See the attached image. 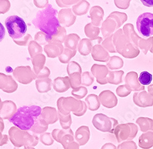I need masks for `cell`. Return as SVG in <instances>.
Segmentation results:
<instances>
[{
	"label": "cell",
	"instance_id": "1",
	"mask_svg": "<svg viewBox=\"0 0 153 149\" xmlns=\"http://www.w3.org/2000/svg\"><path fill=\"white\" fill-rule=\"evenodd\" d=\"M58 14V10L49 4L45 9L38 11L32 20L34 27L47 35L48 43L58 33V28L61 26Z\"/></svg>",
	"mask_w": 153,
	"mask_h": 149
},
{
	"label": "cell",
	"instance_id": "2",
	"mask_svg": "<svg viewBox=\"0 0 153 149\" xmlns=\"http://www.w3.org/2000/svg\"><path fill=\"white\" fill-rule=\"evenodd\" d=\"M41 112L42 108L40 106H23L18 109L17 113L9 120L15 127L24 131H28L41 116Z\"/></svg>",
	"mask_w": 153,
	"mask_h": 149
},
{
	"label": "cell",
	"instance_id": "3",
	"mask_svg": "<svg viewBox=\"0 0 153 149\" xmlns=\"http://www.w3.org/2000/svg\"><path fill=\"white\" fill-rule=\"evenodd\" d=\"M58 111L63 115H69L72 113L76 116H83L88 109L85 102L72 97H61L57 100Z\"/></svg>",
	"mask_w": 153,
	"mask_h": 149
},
{
	"label": "cell",
	"instance_id": "4",
	"mask_svg": "<svg viewBox=\"0 0 153 149\" xmlns=\"http://www.w3.org/2000/svg\"><path fill=\"white\" fill-rule=\"evenodd\" d=\"M9 137L11 143L16 147H35L39 143V138L31 134L28 131L22 130L17 127H12L9 130Z\"/></svg>",
	"mask_w": 153,
	"mask_h": 149
},
{
	"label": "cell",
	"instance_id": "5",
	"mask_svg": "<svg viewBox=\"0 0 153 149\" xmlns=\"http://www.w3.org/2000/svg\"><path fill=\"white\" fill-rule=\"evenodd\" d=\"M5 25L8 34L11 38L15 40H20L26 35L27 26L24 20L17 16L11 15L5 20Z\"/></svg>",
	"mask_w": 153,
	"mask_h": 149
},
{
	"label": "cell",
	"instance_id": "6",
	"mask_svg": "<svg viewBox=\"0 0 153 149\" xmlns=\"http://www.w3.org/2000/svg\"><path fill=\"white\" fill-rule=\"evenodd\" d=\"M92 123L97 130L104 133H113L117 127L118 121L105 114L99 113L93 117Z\"/></svg>",
	"mask_w": 153,
	"mask_h": 149
},
{
	"label": "cell",
	"instance_id": "7",
	"mask_svg": "<svg viewBox=\"0 0 153 149\" xmlns=\"http://www.w3.org/2000/svg\"><path fill=\"white\" fill-rule=\"evenodd\" d=\"M137 28L143 37H148L153 35V14L145 12L137 19Z\"/></svg>",
	"mask_w": 153,
	"mask_h": 149
},
{
	"label": "cell",
	"instance_id": "8",
	"mask_svg": "<svg viewBox=\"0 0 153 149\" xmlns=\"http://www.w3.org/2000/svg\"><path fill=\"white\" fill-rule=\"evenodd\" d=\"M14 78L20 83L28 84L37 80V75L30 66H19L12 72Z\"/></svg>",
	"mask_w": 153,
	"mask_h": 149
},
{
	"label": "cell",
	"instance_id": "9",
	"mask_svg": "<svg viewBox=\"0 0 153 149\" xmlns=\"http://www.w3.org/2000/svg\"><path fill=\"white\" fill-rule=\"evenodd\" d=\"M58 19L61 27H70L75 23L76 16L74 14L72 9L65 8L58 12Z\"/></svg>",
	"mask_w": 153,
	"mask_h": 149
},
{
	"label": "cell",
	"instance_id": "10",
	"mask_svg": "<svg viewBox=\"0 0 153 149\" xmlns=\"http://www.w3.org/2000/svg\"><path fill=\"white\" fill-rule=\"evenodd\" d=\"M18 84L11 75L0 73V89L7 94L16 92L18 89Z\"/></svg>",
	"mask_w": 153,
	"mask_h": 149
},
{
	"label": "cell",
	"instance_id": "11",
	"mask_svg": "<svg viewBox=\"0 0 153 149\" xmlns=\"http://www.w3.org/2000/svg\"><path fill=\"white\" fill-rule=\"evenodd\" d=\"M91 71L99 84L104 85L108 84L107 77L110 70L107 66L94 64L91 67Z\"/></svg>",
	"mask_w": 153,
	"mask_h": 149
},
{
	"label": "cell",
	"instance_id": "12",
	"mask_svg": "<svg viewBox=\"0 0 153 149\" xmlns=\"http://www.w3.org/2000/svg\"><path fill=\"white\" fill-rule=\"evenodd\" d=\"M39 117L48 125L56 123L59 119L58 111L55 108L51 106L43 108Z\"/></svg>",
	"mask_w": 153,
	"mask_h": 149
},
{
	"label": "cell",
	"instance_id": "13",
	"mask_svg": "<svg viewBox=\"0 0 153 149\" xmlns=\"http://www.w3.org/2000/svg\"><path fill=\"white\" fill-rule=\"evenodd\" d=\"M100 104L106 108L111 109L117 105V98L113 92L110 90H105L99 95Z\"/></svg>",
	"mask_w": 153,
	"mask_h": 149
},
{
	"label": "cell",
	"instance_id": "14",
	"mask_svg": "<svg viewBox=\"0 0 153 149\" xmlns=\"http://www.w3.org/2000/svg\"><path fill=\"white\" fill-rule=\"evenodd\" d=\"M17 108L16 103L10 100H6L1 103L0 116L3 119H8L14 116L17 113Z\"/></svg>",
	"mask_w": 153,
	"mask_h": 149
},
{
	"label": "cell",
	"instance_id": "15",
	"mask_svg": "<svg viewBox=\"0 0 153 149\" xmlns=\"http://www.w3.org/2000/svg\"><path fill=\"white\" fill-rule=\"evenodd\" d=\"M64 46L61 43L53 42H50L44 47V51L50 58L59 57L64 51Z\"/></svg>",
	"mask_w": 153,
	"mask_h": 149
},
{
	"label": "cell",
	"instance_id": "16",
	"mask_svg": "<svg viewBox=\"0 0 153 149\" xmlns=\"http://www.w3.org/2000/svg\"><path fill=\"white\" fill-rule=\"evenodd\" d=\"M91 56L94 60L103 62V63H105V62L107 63L111 58L108 52L100 44H97L93 46Z\"/></svg>",
	"mask_w": 153,
	"mask_h": 149
},
{
	"label": "cell",
	"instance_id": "17",
	"mask_svg": "<svg viewBox=\"0 0 153 149\" xmlns=\"http://www.w3.org/2000/svg\"><path fill=\"white\" fill-rule=\"evenodd\" d=\"M90 130L88 126L83 125L76 130L74 138L80 146L85 145L90 139Z\"/></svg>",
	"mask_w": 153,
	"mask_h": 149
},
{
	"label": "cell",
	"instance_id": "18",
	"mask_svg": "<svg viewBox=\"0 0 153 149\" xmlns=\"http://www.w3.org/2000/svg\"><path fill=\"white\" fill-rule=\"evenodd\" d=\"M90 15L91 20V23L96 27L101 25L104 16V11L99 6H93L90 10Z\"/></svg>",
	"mask_w": 153,
	"mask_h": 149
},
{
	"label": "cell",
	"instance_id": "19",
	"mask_svg": "<svg viewBox=\"0 0 153 149\" xmlns=\"http://www.w3.org/2000/svg\"><path fill=\"white\" fill-rule=\"evenodd\" d=\"M53 87L54 90L58 93H63L68 91L71 88L69 76L56 78L53 82Z\"/></svg>",
	"mask_w": 153,
	"mask_h": 149
},
{
	"label": "cell",
	"instance_id": "20",
	"mask_svg": "<svg viewBox=\"0 0 153 149\" xmlns=\"http://www.w3.org/2000/svg\"><path fill=\"white\" fill-rule=\"evenodd\" d=\"M84 31L86 35L91 41H97L99 44L103 42L102 38L99 36L100 32V29L99 27H96L93 26L91 23H89L85 25Z\"/></svg>",
	"mask_w": 153,
	"mask_h": 149
},
{
	"label": "cell",
	"instance_id": "21",
	"mask_svg": "<svg viewBox=\"0 0 153 149\" xmlns=\"http://www.w3.org/2000/svg\"><path fill=\"white\" fill-rule=\"evenodd\" d=\"M118 27L116 26V23L113 19L107 18L102 23V27L100 28V31L103 37L105 39L108 37L113 35V32L115 31L116 28Z\"/></svg>",
	"mask_w": 153,
	"mask_h": 149
},
{
	"label": "cell",
	"instance_id": "22",
	"mask_svg": "<svg viewBox=\"0 0 153 149\" xmlns=\"http://www.w3.org/2000/svg\"><path fill=\"white\" fill-rule=\"evenodd\" d=\"M80 41V37L78 34L71 33L67 35L64 45H65V48H68L71 50L76 51Z\"/></svg>",
	"mask_w": 153,
	"mask_h": 149
},
{
	"label": "cell",
	"instance_id": "23",
	"mask_svg": "<svg viewBox=\"0 0 153 149\" xmlns=\"http://www.w3.org/2000/svg\"><path fill=\"white\" fill-rule=\"evenodd\" d=\"M90 4L87 1H79L77 3L72 6V10L74 14L76 16H82L88 13L90 10Z\"/></svg>",
	"mask_w": 153,
	"mask_h": 149
},
{
	"label": "cell",
	"instance_id": "24",
	"mask_svg": "<svg viewBox=\"0 0 153 149\" xmlns=\"http://www.w3.org/2000/svg\"><path fill=\"white\" fill-rule=\"evenodd\" d=\"M46 62V57L44 55L39 54L31 59V63L33 66V70L37 75L44 68Z\"/></svg>",
	"mask_w": 153,
	"mask_h": 149
},
{
	"label": "cell",
	"instance_id": "25",
	"mask_svg": "<svg viewBox=\"0 0 153 149\" xmlns=\"http://www.w3.org/2000/svg\"><path fill=\"white\" fill-rule=\"evenodd\" d=\"M35 83L36 89L39 93H45L50 91L52 89V85L53 84L52 79L49 78L37 79Z\"/></svg>",
	"mask_w": 153,
	"mask_h": 149
},
{
	"label": "cell",
	"instance_id": "26",
	"mask_svg": "<svg viewBox=\"0 0 153 149\" xmlns=\"http://www.w3.org/2000/svg\"><path fill=\"white\" fill-rule=\"evenodd\" d=\"M93 46L92 41L87 38L82 39L78 45V50L82 56H88L91 53Z\"/></svg>",
	"mask_w": 153,
	"mask_h": 149
},
{
	"label": "cell",
	"instance_id": "27",
	"mask_svg": "<svg viewBox=\"0 0 153 149\" xmlns=\"http://www.w3.org/2000/svg\"><path fill=\"white\" fill-rule=\"evenodd\" d=\"M85 102L88 106V109L91 111L98 110L100 106L99 96L94 94L88 95L85 98Z\"/></svg>",
	"mask_w": 153,
	"mask_h": 149
},
{
	"label": "cell",
	"instance_id": "28",
	"mask_svg": "<svg viewBox=\"0 0 153 149\" xmlns=\"http://www.w3.org/2000/svg\"><path fill=\"white\" fill-rule=\"evenodd\" d=\"M48 128V125L45 123L39 117L36 121L34 125L31 128L30 131L34 133V134H42L46 132Z\"/></svg>",
	"mask_w": 153,
	"mask_h": 149
},
{
	"label": "cell",
	"instance_id": "29",
	"mask_svg": "<svg viewBox=\"0 0 153 149\" xmlns=\"http://www.w3.org/2000/svg\"><path fill=\"white\" fill-rule=\"evenodd\" d=\"M28 49L31 59L38 55L42 54L43 52L42 46L35 41H33L30 43L28 46Z\"/></svg>",
	"mask_w": 153,
	"mask_h": 149
},
{
	"label": "cell",
	"instance_id": "30",
	"mask_svg": "<svg viewBox=\"0 0 153 149\" xmlns=\"http://www.w3.org/2000/svg\"><path fill=\"white\" fill-rule=\"evenodd\" d=\"M76 51H72L71 49L65 48L62 53L58 57L59 60L62 64H69L71 59L75 56Z\"/></svg>",
	"mask_w": 153,
	"mask_h": 149
},
{
	"label": "cell",
	"instance_id": "31",
	"mask_svg": "<svg viewBox=\"0 0 153 149\" xmlns=\"http://www.w3.org/2000/svg\"><path fill=\"white\" fill-rule=\"evenodd\" d=\"M58 118H59L60 125L62 128V129H65V130L70 129L72 123L71 114H70L66 116L63 115L58 111Z\"/></svg>",
	"mask_w": 153,
	"mask_h": 149
},
{
	"label": "cell",
	"instance_id": "32",
	"mask_svg": "<svg viewBox=\"0 0 153 149\" xmlns=\"http://www.w3.org/2000/svg\"><path fill=\"white\" fill-rule=\"evenodd\" d=\"M123 74L122 71H109V73L107 77L108 83L111 84H118L121 82V77Z\"/></svg>",
	"mask_w": 153,
	"mask_h": 149
},
{
	"label": "cell",
	"instance_id": "33",
	"mask_svg": "<svg viewBox=\"0 0 153 149\" xmlns=\"http://www.w3.org/2000/svg\"><path fill=\"white\" fill-rule=\"evenodd\" d=\"M82 75L81 73H74L69 76L70 80L71 88L72 89L77 88L82 85Z\"/></svg>",
	"mask_w": 153,
	"mask_h": 149
},
{
	"label": "cell",
	"instance_id": "34",
	"mask_svg": "<svg viewBox=\"0 0 153 149\" xmlns=\"http://www.w3.org/2000/svg\"><path fill=\"white\" fill-rule=\"evenodd\" d=\"M66 36H67V31L65 28L60 26L58 28V33L52 37V39H51L50 42H59L62 44L65 42Z\"/></svg>",
	"mask_w": 153,
	"mask_h": 149
},
{
	"label": "cell",
	"instance_id": "35",
	"mask_svg": "<svg viewBox=\"0 0 153 149\" xmlns=\"http://www.w3.org/2000/svg\"><path fill=\"white\" fill-rule=\"evenodd\" d=\"M107 67L110 70H115L123 66V61L118 56H112L107 63Z\"/></svg>",
	"mask_w": 153,
	"mask_h": 149
},
{
	"label": "cell",
	"instance_id": "36",
	"mask_svg": "<svg viewBox=\"0 0 153 149\" xmlns=\"http://www.w3.org/2000/svg\"><path fill=\"white\" fill-rule=\"evenodd\" d=\"M113 34L108 37L107 38L105 39L104 41L102 42V46L109 53H114L117 52L115 48L113 45Z\"/></svg>",
	"mask_w": 153,
	"mask_h": 149
},
{
	"label": "cell",
	"instance_id": "37",
	"mask_svg": "<svg viewBox=\"0 0 153 149\" xmlns=\"http://www.w3.org/2000/svg\"><path fill=\"white\" fill-rule=\"evenodd\" d=\"M88 89L85 86H80L77 88L72 89L71 94L74 97V98L81 100V99L85 98L88 94Z\"/></svg>",
	"mask_w": 153,
	"mask_h": 149
},
{
	"label": "cell",
	"instance_id": "38",
	"mask_svg": "<svg viewBox=\"0 0 153 149\" xmlns=\"http://www.w3.org/2000/svg\"><path fill=\"white\" fill-rule=\"evenodd\" d=\"M94 81V77L93 74L89 72H85L82 75V86L88 87L93 84Z\"/></svg>",
	"mask_w": 153,
	"mask_h": 149
},
{
	"label": "cell",
	"instance_id": "39",
	"mask_svg": "<svg viewBox=\"0 0 153 149\" xmlns=\"http://www.w3.org/2000/svg\"><path fill=\"white\" fill-rule=\"evenodd\" d=\"M73 133V131L71 128L68 130H65V129H55L53 130L52 134L54 140H55L56 142H59L60 139L63 137L64 136H65L67 134Z\"/></svg>",
	"mask_w": 153,
	"mask_h": 149
},
{
	"label": "cell",
	"instance_id": "40",
	"mask_svg": "<svg viewBox=\"0 0 153 149\" xmlns=\"http://www.w3.org/2000/svg\"><path fill=\"white\" fill-rule=\"evenodd\" d=\"M39 141L42 144L47 146L52 145L54 143V139L53 138L52 133L46 132L41 134L39 137Z\"/></svg>",
	"mask_w": 153,
	"mask_h": 149
},
{
	"label": "cell",
	"instance_id": "41",
	"mask_svg": "<svg viewBox=\"0 0 153 149\" xmlns=\"http://www.w3.org/2000/svg\"><path fill=\"white\" fill-rule=\"evenodd\" d=\"M67 72L68 75L74 73H82V67L80 64L75 61H71L68 64L67 66Z\"/></svg>",
	"mask_w": 153,
	"mask_h": 149
},
{
	"label": "cell",
	"instance_id": "42",
	"mask_svg": "<svg viewBox=\"0 0 153 149\" xmlns=\"http://www.w3.org/2000/svg\"><path fill=\"white\" fill-rule=\"evenodd\" d=\"M152 80V74L146 72L144 71L142 72L140 74V77L138 78V80L140 83L143 85H148L151 84Z\"/></svg>",
	"mask_w": 153,
	"mask_h": 149
},
{
	"label": "cell",
	"instance_id": "43",
	"mask_svg": "<svg viewBox=\"0 0 153 149\" xmlns=\"http://www.w3.org/2000/svg\"><path fill=\"white\" fill-rule=\"evenodd\" d=\"M34 41L39 44V45H46L48 44V39H47V35L42 32V31H39L37 32L34 36Z\"/></svg>",
	"mask_w": 153,
	"mask_h": 149
},
{
	"label": "cell",
	"instance_id": "44",
	"mask_svg": "<svg viewBox=\"0 0 153 149\" xmlns=\"http://www.w3.org/2000/svg\"><path fill=\"white\" fill-rule=\"evenodd\" d=\"M14 42V43H16L17 45L19 46H28L30 43L33 41V38H32V36L30 34H27L25 35L20 40H15L13 41Z\"/></svg>",
	"mask_w": 153,
	"mask_h": 149
},
{
	"label": "cell",
	"instance_id": "45",
	"mask_svg": "<svg viewBox=\"0 0 153 149\" xmlns=\"http://www.w3.org/2000/svg\"><path fill=\"white\" fill-rule=\"evenodd\" d=\"M79 1H65V0H62V1H60V0H58L56 1V4L59 7H68L71 6H74V4H76Z\"/></svg>",
	"mask_w": 153,
	"mask_h": 149
},
{
	"label": "cell",
	"instance_id": "46",
	"mask_svg": "<svg viewBox=\"0 0 153 149\" xmlns=\"http://www.w3.org/2000/svg\"><path fill=\"white\" fill-rule=\"evenodd\" d=\"M50 70L47 67L45 66L44 68L41 71V72L37 74V79L47 78L50 76Z\"/></svg>",
	"mask_w": 153,
	"mask_h": 149
},
{
	"label": "cell",
	"instance_id": "47",
	"mask_svg": "<svg viewBox=\"0 0 153 149\" xmlns=\"http://www.w3.org/2000/svg\"><path fill=\"white\" fill-rule=\"evenodd\" d=\"M1 14H5L7 12L9 11L10 7V4L9 1H1Z\"/></svg>",
	"mask_w": 153,
	"mask_h": 149
},
{
	"label": "cell",
	"instance_id": "48",
	"mask_svg": "<svg viewBox=\"0 0 153 149\" xmlns=\"http://www.w3.org/2000/svg\"><path fill=\"white\" fill-rule=\"evenodd\" d=\"M34 5L39 8H45L48 6V1H33Z\"/></svg>",
	"mask_w": 153,
	"mask_h": 149
},
{
	"label": "cell",
	"instance_id": "49",
	"mask_svg": "<svg viewBox=\"0 0 153 149\" xmlns=\"http://www.w3.org/2000/svg\"><path fill=\"white\" fill-rule=\"evenodd\" d=\"M80 148V145L76 142L75 141L71 142L69 144H68L65 149H79Z\"/></svg>",
	"mask_w": 153,
	"mask_h": 149
},
{
	"label": "cell",
	"instance_id": "50",
	"mask_svg": "<svg viewBox=\"0 0 153 149\" xmlns=\"http://www.w3.org/2000/svg\"><path fill=\"white\" fill-rule=\"evenodd\" d=\"M9 137L6 134H2L1 133V142H0V145L3 146L6 144L8 142Z\"/></svg>",
	"mask_w": 153,
	"mask_h": 149
},
{
	"label": "cell",
	"instance_id": "51",
	"mask_svg": "<svg viewBox=\"0 0 153 149\" xmlns=\"http://www.w3.org/2000/svg\"><path fill=\"white\" fill-rule=\"evenodd\" d=\"M100 149H117L115 145H113L111 143H106L102 145Z\"/></svg>",
	"mask_w": 153,
	"mask_h": 149
},
{
	"label": "cell",
	"instance_id": "52",
	"mask_svg": "<svg viewBox=\"0 0 153 149\" xmlns=\"http://www.w3.org/2000/svg\"><path fill=\"white\" fill-rule=\"evenodd\" d=\"M142 3L147 7L153 6V1H144V0H142Z\"/></svg>",
	"mask_w": 153,
	"mask_h": 149
},
{
	"label": "cell",
	"instance_id": "53",
	"mask_svg": "<svg viewBox=\"0 0 153 149\" xmlns=\"http://www.w3.org/2000/svg\"><path fill=\"white\" fill-rule=\"evenodd\" d=\"M14 149H36V148H34V147H23L21 148H18V147H14Z\"/></svg>",
	"mask_w": 153,
	"mask_h": 149
},
{
	"label": "cell",
	"instance_id": "54",
	"mask_svg": "<svg viewBox=\"0 0 153 149\" xmlns=\"http://www.w3.org/2000/svg\"><path fill=\"white\" fill-rule=\"evenodd\" d=\"M1 133H2V131L4 130V123H3V119L1 118Z\"/></svg>",
	"mask_w": 153,
	"mask_h": 149
}]
</instances>
